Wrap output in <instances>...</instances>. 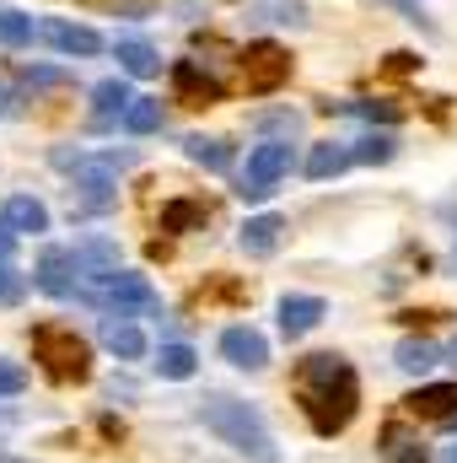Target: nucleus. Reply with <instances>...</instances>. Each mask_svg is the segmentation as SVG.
<instances>
[{
    "label": "nucleus",
    "mask_w": 457,
    "mask_h": 463,
    "mask_svg": "<svg viewBox=\"0 0 457 463\" xmlns=\"http://www.w3.org/2000/svg\"><path fill=\"white\" fill-rule=\"evenodd\" d=\"M291 393H296V404H302V415H307V426L318 437H340L344 426L355 420V410H360V377H355V366L344 355H329V350L296 361Z\"/></svg>",
    "instance_id": "f257e3e1"
},
{
    "label": "nucleus",
    "mask_w": 457,
    "mask_h": 463,
    "mask_svg": "<svg viewBox=\"0 0 457 463\" xmlns=\"http://www.w3.org/2000/svg\"><path fill=\"white\" fill-rule=\"evenodd\" d=\"M205 426L237 448L242 458L253 463H280V448H275V437H269V426H264V415L253 410V404H237V399H210L205 404Z\"/></svg>",
    "instance_id": "f03ea898"
},
{
    "label": "nucleus",
    "mask_w": 457,
    "mask_h": 463,
    "mask_svg": "<svg viewBox=\"0 0 457 463\" xmlns=\"http://www.w3.org/2000/svg\"><path fill=\"white\" fill-rule=\"evenodd\" d=\"M33 361L54 377V383H87L92 377V350L76 329L65 324H38L33 329Z\"/></svg>",
    "instance_id": "7ed1b4c3"
},
{
    "label": "nucleus",
    "mask_w": 457,
    "mask_h": 463,
    "mask_svg": "<svg viewBox=\"0 0 457 463\" xmlns=\"http://www.w3.org/2000/svg\"><path fill=\"white\" fill-rule=\"evenodd\" d=\"M285 81H291V54H285L280 43H269V38L247 43V54H242V87H247L253 98H269V92H280Z\"/></svg>",
    "instance_id": "20e7f679"
},
{
    "label": "nucleus",
    "mask_w": 457,
    "mask_h": 463,
    "mask_svg": "<svg viewBox=\"0 0 457 463\" xmlns=\"http://www.w3.org/2000/svg\"><path fill=\"white\" fill-rule=\"evenodd\" d=\"M285 173H291V140H264V146L247 156L237 194H242V200H269Z\"/></svg>",
    "instance_id": "39448f33"
},
{
    "label": "nucleus",
    "mask_w": 457,
    "mask_h": 463,
    "mask_svg": "<svg viewBox=\"0 0 457 463\" xmlns=\"http://www.w3.org/2000/svg\"><path fill=\"white\" fill-rule=\"evenodd\" d=\"M92 297H98L103 307H114L118 318H124V313H156V307H162L156 291H151V280H145V275H124V269L103 275V280L92 286Z\"/></svg>",
    "instance_id": "423d86ee"
},
{
    "label": "nucleus",
    "mask_w": 457,
    "mask_h": 463,
    "mask_svg": "<svg viewBox=\"0 0 457 463\" xmlns=\"http://www.w3.org/2000/svg\"><path fill=\"white\" fill-rule=\"evenodd\" d=\"M38 291H49V297H81L87 286H81V264H76V253H65V248H43V259H38Z\"/></svg>",
    "instance_id": "0eeeda50"
},
{
    "label": "nucleus",
    "mask_w": 457,
    "mask_h": 463,
    "mask_svg": "<svg viewBox=\"0 0 457 463\" xmlns=\"http://www.w3.org/2000/svg\"><path fill=\"white\" fill-rule=\"evenodd\" d=\"M173 92H178V103H189V109H210V103L221 98V81H216L210 71H200V60H178V65H173Z\"/></svg>",
    "instance_id": "6e6552de"
},
{
    "label": "nucleus",
    "mask_w": 457,
    "mask_h": 463,
    "mask_svg": "<svg viewBox=\"0 0 457 463\" xmlns=\"http://www.w3.org/2000/svg\"><path fill=\"white\" fill-rule=\"evenodd\" d=\"M221 355H227L231 366H242V372H258V366H269V340H264L258 329L237 324V329L221 335Z\"/></svg>",
    "instance_id": "1a4fd4ad"
},
{
    "label": "nucleus",
    "mask_w": 457,
    "mask_h": 463,
    "mask_svg": "<svg viewBox=\"0 0 457 463\" xmlns=\"http://www.w3.org/2000/svg\"><path fill=\"white\" fill-rule=\"evenodd\" d=\"M404 410L409 415H420V420H452L457 415V383H431V388H415L409 399H404Z\"/></svg>",
    "instance_id": "9d476101"
},
{
    "label": "nucleus",
    "mask_w": 457,
    "mask_h": 463,
    "mask_svg": "<svg viewBox=\"0 0 457 463\" xmlns=\"http://www.w3.org/2000/svg\"><path fill=\"white\" fill-rule=\"evenodd\" d=\"M323 297H280V329H285V340H302V335H312L318 324H323Z\"/></svg>",
    "instance_id": "9b49d317"
},
{
    "label": "nucleus",
    "mask_w": 457,
    "mask_h": 463,
    "mask_svg": "<svg viewBox=\"0 0 457 463\" xmlns=\"http://www.w3.org/2000/svg\"><path fill=\"white\" fill-rule=\"evenodd\" d=\"M129 103H135V98H129V87H124L118 76H114V81H98V87H92V124H98V129L124 124Z\"/></svg>",
    "instance_id": "f8f14e48"
},
{
    "label": "nucleus",
    "mask_w": 457,
    "mask_h": 463,
    "mask_svg": "<svg viewBox=\"0 0 457 463\" xmlns=\"http://www.w3.org/2000/svg\"><path fill=\"white\" fill-rule=\"evenodd\" d=\"M43 38H49L60 54H70V60H76V54H98V49H103V38H98L92 27H81V22H49V27H43Z\"/></svg>",
    "instance_id": "ddd939ff"
},
{
    "label": "nucleus",
    "mask_w": 457,
    "mask_h": 463,
    "mask_svg": "<svg viewBox=\"0 0 457 463\" xmlns=\"http://www.w3.org/2000/svg\"><path fill=\"white\" fill-rule=\"evenodd\" d=\"M0 222L16 232V237H22V232H49V205L33 200V194H11L5 211H0Z\"/></svg>",
    "instance_id": "4468645a"
},
{
    "label": "nucleus",
    "mask_w": 457,
    "mask_h": 463,
    "mask_svg": "<svg viewBox=\"0 0 457 463\" xmlns=\"http://www.w3.org/2000/svg\"><path fill=\"white\" fill-rule=\"evenodd\" d=\"M280 232H285V222H280V216H253V222L242 227V237H237V242H242V253H247V259H269V253L280 248Z\"/></svg>",
    "instance_id": "2eb2a0df"
},
{
    "label": "nucleus",
    "mask_w": 457,
    "mask_h": 463,
    "mask_svg": "<svg viewBox=\"0 0 457 463\" xmlns=\"http://www.w3.org/2000/svg\"><path fill=\"white\" fill-rule=\"evenodd\" d=\"M103 345L114 350V355H124V361H140L145 355V335L129 318H103Z\"/></svg>",
    "instance_id": "dca6fc26"
},
{
    "label": "nucleus",
    "mask_w": 457,
    "mask_h": 463,
    "mask_svg": "<svg viewBox=\"0 0 457 463\" xmlns=\"http://www.w3.org/2000/svg\"><path fill=\"white\" fill-rule=\"evenodd\" d=\"M183 156L210 167V173H227L231 167V146L227 140H210V135H183Z\"/></svg>",
    "instance_id": "f3484780"
},
{
    "label": "nucleus",
    "mask_w": 457,
    "mask_h": 463,
    "mask_svg": "<svg viewBox=\"0 0 457 463\" xmlns=\"http://www.w3.org/2000/svg\"><path fill=\"white\" fill-rule=\"evenodd\" d=\"M114 54H118V71H124V76H156V71H162V54H156L151 43H140V38H124Z\"/></svg>",
    "instance_id": "a211bd4d"
},
{
    "label": "nucleus",
    "mask_w": 457,
    "mask_h": 463,
    "mask_svg": "<svg viewBox=\"0 0 457 463\" xmlns=\"http://www.w3.org/2000/svg\"><path fill=\"white\" fill-rule=\"evenodd\" d=\"M210 222L205 200H167L162 205V232H200Z\"/></svg>",
    "instance_id": "6ab92c4d"
},
{
    "label": "nucleus",
    "mask_w": 457,
    "mask_h": 463,
    "mask_svg": "<svg viewBox=\"0 0 457 463\" xmlns=\"http://www.w3.org/2000/svg\"><path fill=\"white\" fill-rule=\"evenodd\" d=\"M350 162H355V151H344L334 140H329V146H312V151H307V178H340Z\"/></svg>",
    "instance_id": "aec40b11"
},
{
    "label": "nucleus",
    "mask_w": 457,
    "mask_h": 463,
    "mask_svg": "<svg viewBox=\"0 0 457 463\" xmlns=\"http://www.w3.org/2000/svg\"><path fill=\"white\" fill-rule=\"evenodd\" d=\"M156 372H162V377H173V383H183V377H194V372H200V355H194L189 345H162Z\"/></svg>",
    "instance_id": "412c9836"
},
{
    "label": "nucleus",
    "mask_w": 457,
    "mask_h": 463,
    "mask_svg": "<svg viewBox=\"0 0 457 463\" xmlns=\"http://www.w3.org/2000/svg\"><path fill=\"white\" fill-rule=\"evenodd\" d=\"M436 361H442V345H436V340H404V345H398V366L415 372V377L431 372Z\"/></svg>",
    "instance_id": "4be33fe9"
},
{
    "label": "nucleus",
    "mask_w": 457,
    "mask_h": 463,
    "mask_svg": "<svg viewBox=\"0 0 457 463\" xmlns=\"http://www.w3.org/2000/svg\"><path fill=\"white\" fill-rule=\"evenodd\" d=\"M33 33H38V27H33L27 11H0V43H5V49H27Z\"/></svg>",
    "instance_id": "5701e85b"
},
{
    "label": "nucleus",
    "mask_w": 457,
    "mask_h": 463,
    "mask_svg": "<svg viewBox=\"0 0 457 463\" xmlns=\"http://www.w3.org/2000/svg\"><path fill=\"white\" fill-rule=\"evenodd\" d=\"M124 129H129V135H151V129H162V103H156V98H135L129 114H124Z\"/></svg>",
    "instance_id": "b1692460"
},
{
    "label": "nucleus",
    "mask_w": 457,
    "mask_h": 463,
    "mask_svg": "<svg viewBox=\"0 0 457 463\" xmlns=\"http://www.w3.org/2000/svg\"><path fill=\"white\" fill-rule=\"evenodd\" d=\"M382 458H387V463H425V448H420V442H409L398 426H387V437H382Z\"/></svg>",
    "instance_id": "393cba45"
},
{
    "label": "nucleus",
    "mask_w": 457,
    "mask_h": 463,
    "mask_svg": "<svg viewBox=\"0 0 457 463\" xmlns=\"http://www.w3.org/2000/svg\"><path fill=\"white\" fill-rule=\"evenodd\" d=\"M398 156V140L393 135H366L360 146H355V162H366V167H382V162H393Z\"/></svg>",
    "instance_id": "a878e982"
},
{
    "label": "nucleus",
    "mask_w": 457,
    "mask_h": 463,
    "mask_svg": "<svg viewBox=\"0 0 457 463\" xmlns=\"http://www.w3.org/2000/svg\"><path fill=\"white\" fill-rule=\"evenodd\" d=\"M340 114H355V118H382V124H398L404 118V103H340Z\"/></svg>",
    "instance_id": "bb28decb"
},
{
    "label": "nucleus",
    "mask_w": 457,
    "mask_h": 463,
    "mask_svg": "<svg viewBox=\"0 0 457 463\" xmlns=\"http://www.w3.org/2000/svg\"><path fill=\"white\" fill-rule=\"evenodd\" d=\"M22 81L27 87H70V71L65 65H22Z\"/></svg>",
    "instance_id": "cd10ccee"
},
{
    "label": "nucleus",
    "mask_w": 457,
    "mask_h": 463,
    "mask_svg": "<svg viewBox=\"0 0 457 463\" xmlns=\"http://www.w3.org/2000/svg\"><path fill=\"white\" fill-rule=\"evenodd\" d=\"M22 388H27V366L0 355V399H11V393H22Z\"/></svg>",
    "instance_id": "c85d7f7f"
},
{
    "label": "nucleus",
    "mask_w": 457,
    "mask_h": 463,
    "mask_svg": "<svg viewBox=\"0 0 457 463\" xmlns=\"http://www.w3.org/2000/svg\"><path fill=\"white\" fill-rule=\"evenodd\" d=\"M22 297H27V280H22V269L0 264V302L11 307V302H22Z\"/></svg>",
    "instance_id": "c756f323"
},
{
    "label": "nucleus",
    "mask_w": 457,
    "mask_h": 463,
    "mask_svg": "<svg viewBox=\"0 0 457 463\" xmlns=\"http://www.w3.org/2000/svg\"><path fill=\"white\" fill-rule=\"evenodd\" d=\"M387 5H393L404 22H415V27H431V16H425V5H420V0H387Z\"/></svg>",
    "instance_id": "7c9ffc66"
},
{
    "label": "nucleus",
    "mask_w": 457,
    "mask_h": 463,
    "mask_svg": "<svg viewBox=\"0 0 457 463\" xmlns=\"http://www.w3.org/2000/svg\"><path fill=\"white\" fill-rule=\"evenodd\" d=\"M11 248H16V232H11V227H5V222H0V264L11 259Z\"/></svg>",
    "instance_id": "2f4dec72"
},
{
    "label": "nucleus",
    "mask_w": 457,
    "mask_h": 463,
    "mask_svg": "<svg viewBox=\"0 0 457 463\" xmlns=\"http://www.w3.org/2000/svg\"><path fill=\"white\" fill-rule=\"evenodd\" d=\"M16 114V92H11V87H0V118H11Z\"/></svg>",
    "instance_id": "473e14b6"
},
{
    "label": "nucleus",
    "mask_w": 457,
    "mask_h": 463,
    "mask_svg": "<svg viewBox=\"0 0 457 463\" xmlns=\"http://www.w3.org/2000/svg\"><path fill=\"white\" fill-rule=\"evenodd\" d=\"M447 355H452V361H457V340H452V345H447Z\"/></svg>",
    "instance_id": "72a5a7b5"
},
{
    "label": "nucleus",
    "mask_w": 457,
    "mask_h": 463,
    "mask_svg": "<svg viewBox=\"0 0 457 463\" xmlns=\"http://www.w3.org/2000/svg\"><path fill=\"white\" fill-rule=\"evenodd\" d=\"M0 463H22V458H5V453H0Z\"/></svg>",
    "instance_id": "f704fd0d"
},
{
    "label": "nucleus",
    "mask_w": 457,
    "mask_h": 463,
    "mask_svg": "<svg viewBox=\"0 0 457 463\" xmlns=\"http://www.w3.org/2000/svg\"><path fill=\"white\" fill-rule=\"evenodd\" d=\"M447 463H457V448H452V453H447Z\"/></svg>",
    "instance_id": "c9c22d12"
}]
</instances>
